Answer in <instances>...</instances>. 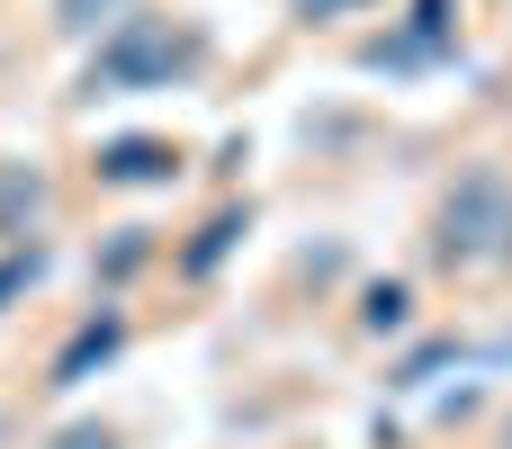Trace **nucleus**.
I'll use <instances>...</instances> for the list:
<instances>
[{"label": "nucleus", "instance_id": "f257e3e1", "mask_svg": "<svg viewBox=\"0 0 512 449\" xmlns=\"http://www.w3.org/2000/svg\"><path fill=\"white\" fill-rule=\"evenodd\" d=\"M423 252H432V270L450 288H495V279H512V171L504 162H468L441 189Z\"/></svg>", "mask_w": 512, "mask_h": 449}, {"label": "nucleus", "instance_id": "f03ea898", "mask_svg": "<svg viewBox=\"0 0 512 449\" xmlns=\"http://www.w3.org/2000/svg\"><path fill=\"white\" fill-rule=\"evenodd\" d=\"M54 449H117L108 423H72V432H54Z\"/></svg>", "mask_w": 512, "mask_h": 449}]
</instances>
